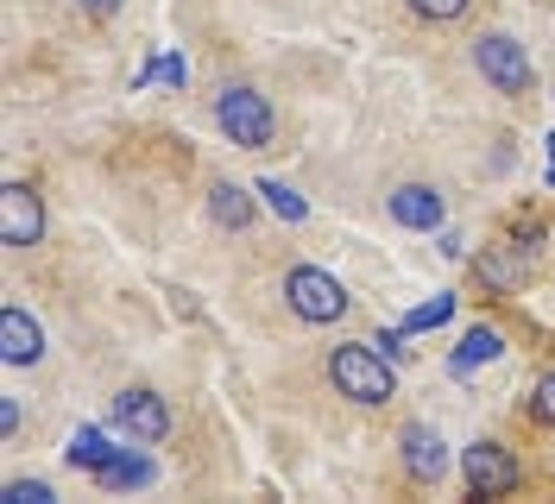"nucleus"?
<instances>
[{"mask_svg": "<svg viewBox=\"0 0 555 504\" xmlns=\"http://www.w3.org/2000/svg\"><path fill=\"white\" fill-rule=\"evenodd\" d=\"M89 479H95V492H145V486L158 479V461H152L145 441H139V448H120V454H114L107 467H95Z\"/></svg>", "mask_w": 555, "mask_h": 504, "instance_id": "nucleus-11", "label": "nucleus"}, {"mask_svg": "<svg viewBox=\"0 0 555 504\" xmlns=\"http://www.w3.org/2000/svg\"><path fill=\"white\" fill-rule=\"evenodd\" d=\"M57 492L44 486V479H7L0 486V504H51Z\"/></svg>", "mask_w": 555, "mask_h": 504, "instance_id": "nucleus-18", "label": "nucleus"}, {"mask_svg": "<svg viewBox=\"0 0 555 504\" xmlns=\"http://www.w3.org/2000/svg\"><path fill=\"white\" fill-rule=\"evenodd\" d=\"M436 253H442V259H461V234H442V228H436Z\"/></svg>", "mask_w": 555, "mask_h": 504, "instance_id": "nucleus-24", "label": "nucleus"}, {"mask_svg": "<svg viewBox=\"0 0 555 504\" xmlns=\"http://www.w3.org/2000/svg\"><path fill=\"white\" fill-rule=\"evenodd\" d=\"M0 360L7 366H38L44 360V328L20 302H0Z\"/></svg>", "mask_w": 555, "mask_h": 504, "instance_id": "nucleus-9", "label": "nucleus"}, {"mask_svg": "<svg viewBox=\"0 0 555 504\" xmlns=\"http://www.w3.org/2000/svg\"><path fill=\"white\" fill-rule=\"evenodd\" d=\"M543 145H550V165H555V133H550V139H543Z\"/></svg>", "mask_w": 555, "mask_h": 504, "instance_id": "nucleus-25", "label": "nucleus"}, {"mask_svg": "<svg viewBox=\"0 0 555 504\" xmlns=\"http://www.w3.org/2000/svg\"><path fill=\"white\" fill-rule=\"evenodd\" d=\"M183 82H190V76H183V57H177V51H158L152 64L139 69V89H183Z\"/></svg>", "mask_w": 555, "mask_h": 504, "instance_id": "nucleus-17", "label": "nucleus"}, {"mask_svg": "<svg viewBox=\"0 0 555 504\" xmlns=\"http://www.w3.org/2000/svg\"><path fill=\"white\" fill-rule=\"evenodd\" d=\"M76 7H82L89 20H107V13H120V0H76Z\"/></svg>", "mask_w": 555, "mask_h": 504, "instance_id": "nucleus-23", "label": "nucleus"}, {"mask_svg": "<svg viewBox=\"0 0 555 504\" xmlns=\"http://www.w3.org/2000/svg\"><path fill=\"white\" fill-rule=\"evenodd\" d=\"M215 127L234 139V145H246V152H266L272 133H278V114H272V101L259 95V89L234 82V89L215 95Z\"/></svg>", "mask_w": 555, "mask_h": 504, "instance_id": "nucleus-2", "label": "nucleus"}, {"mask_svg": "<svg viewBox=\"0 0 555 504\" xmlns=\"http://www.w3.org/2000/svg\"><path fill=\"white\" fill-rule=\"evenodd\" d=\"M480 277H486V284H518L524 266H518V259H499V253H492V259H480Z\"/></svg>", "mask_w": 555, "mask_h": 504, "instance_id": "nucleus-21", "label": "nucleus"}, {"mask_svg": "<svg viewBox=\"0 0 555 504\" xmlns=\"http://www.w3.org/2000/svg\"><path fill=\"white\" fill-rule=\"evenodd\" d=\"M398 454H404V467H411L416 486L449 479V441L436 436L429 423H404V429H398Z\"/></svg>", "mask_w": 555, "mask_h": 504, "instance_id": "nucleus-8", "label": "nucleus"}, {"mask_svg": "<svg viewBox=\"0 0 555 504\" xmlns=\"http://www.w3.org/2000/svg\"><path fill=\"white\" fill-rule=\"evenodd\" d=\"M44 240V196L33 183L0 190V246H38Z\"/></svg>", "mask_w": 555, "mask_h": 504, "instance_id": "nucleus-7", "label": "nucleus"}, {"mask_svg": "<svg viewBox=\"0 0 555 504\" xmlns=\"http://www.w3.org/2000/svg\"><path fill=\"white\" fill-rule=\"evenodd\" d=\"M499 353H505V335H499V328H486V322H480V328H467V335H461V347L449 353V372H454V378H467V372L492 366Z\"/></svg>", "mask_w": 555, "mask_h": 504, "instance_id": "nucleus-13", "label": "nucleus"}, {"mask_svg": "<svg viewBox=\"0 0 555 504\" xmlns=\"http://www.w3.org/2000/svg\"><path fill=\"white\" fill-rule=\"evenodd\" d=\"M385 208H391V221H398V228H411V234H436V228H442V215H449V202L436 196L429 183H398Z\"/></svg>", "mask_w": 555, "mask_h": 504, "instance_id": "nucleus-10", "label": "nucleus"}, {"mask_svg": "<svg viewBox=\"0 0 555 504\" xmlns=\"http://www.w3.org/2000/svg\"><path fill=\"white\" fill-rule=\"evenodd\" d=\"M114 454H120V448H114V441H107V429H95V423H82V429L69 436V448H64V461H69L76 473H95V467H107Z\"/></svg>", "mask_w": 555, "mask_h": 504, "instance_id": "nucleus-14", "label": "nucleus"}, {"mask_svg": "<svg viewBox=\"0 0 555 504\" xmlns=\"http://www.w3.org/2000/svg\"><path fill=\"white\" fill-rule=\"evenodd\" d=\"M461 479H467V499H505L518 492V454L505 441H467L461 448Z\"/></svg>", "mask_w": 555, "mask_h": 504, "instance_id": "nucleus-4", "label": "nucleus"}, {"mask_svg": "<svg viewBox=\"0 0 555 504\" xmlns=\"http://www.w3.org/2000/svg\"><path fill=\"white\" fill-rule=\"evenodd\" d=\"M208 215H215L221 228L246 234V228H253V215H259V190H241V183H215V190H208Z\"/></svg>", "mask_w": 555, "mask_h": 504, "instance_id": "nucleus-12", "label": "nucleus"}, {"mask_svg": "<svg viewBox=\"0 0 555 504\" xmlns=\"http://www.w3.org/2000/svg\"><path fill=\"white\" fill-rule=\"evenodd\" d=\"M284 302H291L297 322L328 328V322H341L347 315V284L341 277H328L322 266H291L284 271Z\"/></svg>", "mask_w": 555, "mask_h": 504, "instance_id": "nucleus-3", "label": "nucleus"}, {"mask_svg": "<svg viewBox=\"0 0 555 504\" xmlns=\"http://www.w3.org/2000/svg\"><path fill=\"white\" fill-rule=\"evenodd\" d=\"M530 416H537L543 429H555V372H543V378H537V398H530Z\"/></svg>", "mask_w": 555, "mask_h": 504, "instance_id": "nucleus-20", "label": "nucleus"}, {"mask_svg": "<svg viewBox=\"0 0 555 504\" xmlns=\"http://www.w3.org/2000/svg\"><path fill=\"white\" fill-rule=\"evenodd\" d=\"M328 385L341 391V398L353 403H385L391 391H398V378H391V360H385L379 347H360V340H347V347H335L328 353Z\"/></svg>", "mask_w": 555, "mask_h": 504, "instance_id": "nucleus-1", "label": "nucleus"}, {"mask_svg": "<svg viewBox=\"0 0 555 504\" xmlns=\"http://www.w3.org/2000/svg\"><path fill=\"white\" fill-rule=\"evenodd\" d=\"M442 322H454V290H449V297L416 302V309L404 315V322H398V328H404V335H429V328H442Z\"/></svg>", "mask_w": 555, "mask_h": 504, "instance_id": "nucleus-16", "label": "nucleus"}, {"mask_svg": "<svg viewBox=\"0 0 555 504\" xmlns=\"http://www.w3.org/2000/svg\"><path fill=\"white\" fill-rule=\"evenodd\" d=\"M416 20H429V26H449V20H461L467 13V0H404Z\"/></svg>", "mask_w": 555, "mask_h": 504, "instance_id": "nucleus-19", "label": "nucleus"}, {"mask_svg": "<svg viewBox=\"0 0 555 504\" xmlns=\"http://www.w3.org/2000/svg\"><path fill=\"white\" fill-rule=\"evenodd\" d=\"M13 436H20V403L0 398V441H13Z\"/></svg>", "mask_w": 555, "mask_h": 504, "instance_id": "nucleus-22", "label": "nucleus"}, {"mask_svg": "<svg viewBox=\"0 0 555 504\" xmlns=\"http://www.w3.org/2000/svg\"><path fill=\"white\" fill-rule=\"evenodd\" d=\"M474 69H480L499 95H530V82H537V69H530V57H524V44L512 33L474 38Z\"/></svg>", "mask_w": 555, "mask_h": 504, "instance_id": "nucleus-5", "label": "nucleus"}, {"mask_svg": "<svg viewBox=\"0 0 555 504\" xmlns=\"http://www.w3.org/2000/svg\"><path fill=\"white\" fill-rule=\"evenodd\" d=\"M253 190H259V196H266V208H272L278 221H310V202L297 196V190H291V183H278V177H259V183H253Z\"/></svg>", "mask_w": 555, "mask_h": 504, "instance_id": "nucleus-15", "label": "nucleus"}, {"mask_svg": "<svg viewBox=\"0 0 555 504\" xmlns=\"http://www.w3.org/2000/svg\"><path fill=\"white\" fill-rule=\"evenodd\" d=\"M114 423L133 441H145V448H158V441L171 436V410H165L158 391H145V385H127V391L114 398Z\"/></svg>", "mask_w": 555, "mask_h": 504, "instance_id": "nucleus-6", "label": "nucleus"}]
</instances>
